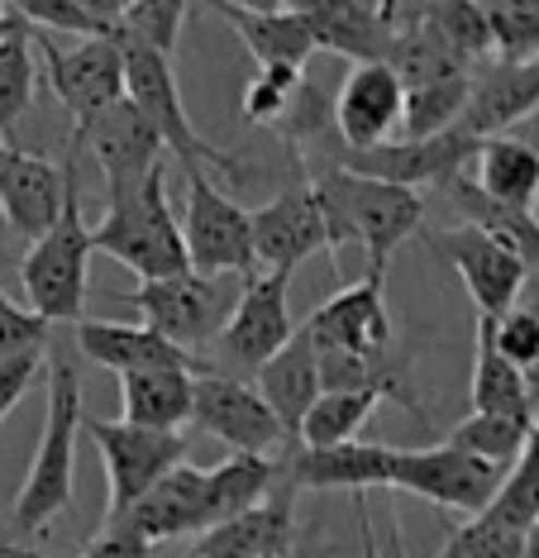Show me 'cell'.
<instances>
[{
  "label": "cell",
  "mask_w": 539,
  "mask_h": 558,
  "mask_svg": "<svg viewBox=\"0 0 539 558\" xmlns=\"http://www.w3.org/2000/svg\"><path fill=\"white\" fill-rule=\"evenodd\" d=\"M82 373L72 353L48 349V415L38 435L34 463L24 473L15 506H10V530L15 535H44L76 497V435H82Z\"/></svg>",
  "instance_id": "cell-1"
},
{
  "label": "cell",
  "mask_w": 539,
  "mask_h": 558,
  "mask_svg": "<svg viewBox=\"0 0 539 558\" xmlns=\"http://www.w3.org/2000/svg\"><path fill=\"white\" fill-rule=\"evenodd\" d=\"M311 186L325 206V220H330V244H335V263H339V248L358 239L368 258V272H382L387 277V258L406 239L420 234L426 225V196L410 192V186H392V182H378V177H358V172H344L335 162L311 172Z\"/></svg>",
  "instance_id": "cell-2"
},
{
  "label": "cell",
  "mask_w": 539,
  "mask_h": 558,
  "mask_svg": "<svg viewBox=\"0 0 539 558\" xmlns=\"http://www.w3.org/2000/svg\"><path fill=\"white\" fill-rule=\"evenodd\" d=\"M92 248L130 268L139 282H163V277L191 272L182 220L168 201V172H153L144 186L124 196H106V215L92 230Z\"/></svg>",
  "instance_id": "cell-3"
},
{
  "label": "cell",
  "mask_w": 539,
  "mask_h": 558,
  "mask_svg": "<svg viewBox=\"0 0 539 558\" xmlns=\"http://www.w3.org/2000/svg\"><path fill=\"white\" fill-rule=\"evenodd\" d=\"M92 253H96L92 230L82 225V177L72 168L58 220L20 253V287H24V301H29V311L38 320H48L53 329L82 320Z\"/></svg>",
  "instance_id": "cell-4"
},
{
  "label": "cell",
  "mask_w": 539,
  "mask_h": 558,
  "mask_svg": "<svg viewBox=\"0 0 539 558\" xmlns=\"http://www.w3.org/2000/svg\"><path fill=\"white\" fill-rule=\"evenodd\" d=\"M120 34V29H115ZM124 44V100L144 116V124L158 134V144L187 168H220L229 177H243L253 182V162L239 158V154H220L215 144H205L196 134V124L187 116V100H182V86H177V72H172V58L158 53V48H144L134 39H120Z\"/></svg>",
  "instance_id": "cell-5"
},
{
  "label": "cell",
  "mask_w": 539,
  "mask_h": 558,
  "mask_svg": "<svg viewBox=\"0 0 539 558\" xmlns=\"http://www.w3.org/2000/svg\"><path fill=\"white\" fill-rule=\"evenodd\" d=\"M239 291H243V277L182 272V277H163V282H139V291H124V301L144 315L148 329H158L177 349L201 353V349H211L215 335L225 329Z\"/></svg>",
  "instance_id": "cell-6"
},
{
  "label": "cell",
  "mask_w": 539,
  "mask_h": 558,
  "mask_svg": "<svg viewBox=\"0 0 539 558\" xmlns=\"http://www.w3.org/2000/svg\"><path fill=\"white\" fill-rule=\"evenodd\" d=\"M291 277L287 272H253L243 277V291L229 311L225 329L215 335L211 353V373L225 377H243L249 383L259 367L273 359V353L287 349V339L297 335V320H291V301H287Z\"/></svg>",
  "instance_id": "cell-7"
},
{
  "label": "cell",
  "mask_w": 539,
  "mask_h": 558,
  "mask_svg": "<svg viewBox=\"0 0 539 558\" xmlns=\"http://www.w3.org/2000/svg\"><path fill=\"white\" fill-rule=\"evenodd\" d=\"M187 206H182V244L191 258V272L201 277H253L259 258H253V230L249 210L235 196H225L211 182L205 168H187Z\"/></svg>",
  "instance_id": "cell-8"
},
{
  "label": "cell",
  "mask_w": 539,
  "mask_h": 558,
  "mask_svg": "<svg viewBox=\"0 0 539 558\" xmlns=\"http://www.w3.org/2000/svg\"><path fill=\"white\" fill-rule=\"evenodd\" d=\"M82 429L92 435L100 463H106V520L130 511L153 482H163L172 468L187 463L191 449L182 429H139L124 421H100V415H82Z\"/></svg>",
  "instance_id": "cell-9"
},
{
  "label": "cell",
  "mask_w": 539,
  "mask_h": 558,
  "mask_svg": "<svg viewBox=\"0 0 539 558\" xmlns=\"http://www.w3.org/2000/svg\"><path fill=\"white\" fill-rule=\"evenodd\" d=\"M29 44L44 53V77L58 106L76 120L72 130L86 134L106 116L110 106L124 100V44L120 34H100V39H82L76 48H58L44 34H29Z\"/></svg>",
  "instance_id": "cell-10"
},
{
  "label": "cell",
  "mask_w": 539,
  "mask_h": 558,
  "mask_svg": "<svg viewBox=\"0 0 539 558\" xmlns=\"http://www.w3.org/2000/svg\"><path fill=\"white\" fill-rule=\"evenodd\" d=\"M502 477H506V468L472 459V453L454 449V444L396 449V463H392V492H410V497L440 506V511H454L464 520L482 515L492 506Z\"/></svg>",
  "instance_id": "cell-11"
},
{
  "label": "cell",
  "mask_w": 539,
  "mask_h": 558,
  "mask_svg": "<svg viewBox=\"0 0 539 558\" xmlns=\"http://www.w3.org/2000/svg\"><path fill=\"white\" fill-rule=\"evenodd\" d=\"M191 425L205 429L211 439L229 444V453H267V459H282L291 449L277 415L259 397V387L243 383V377L201 373L196 387H191Z\"/></svg>",
  "instance_id": "cell-12"
},
{
  "label": "cell",
  "mask_w": 539,
  "mask_h": 558,
  "mask_svg": "<svg viewBox=\"0 0 539 558\" xmlns=\"http://www.w3.org/2000/svg\"><path fill=\"white\" fill-rule=\"evenodd\" d=\"M82 138L86 134L72 130L62 162L29 154V148L15 144V138H0V210H5V225L15 230V239H24V244H34V239L58 220Z\"/></svg>",
  "instance_id": "cell-13"
},
{
  "label": "cell",
  "mask_w": 539,
  "mask_h": 558,
  "mask_svg": "<svg viewBox=\"0 0 539 558\" xmlns=\"http://www.w3.org/2000/svg\"><path fill=\"white\" fill-rule=\"evenodd\" d=\"M482 138H472L468 130H444L434 138H387L378 148H363V154H339L330 158L335 168L344 172H358V177H378V182H392V186H448L454 177H464V168L472 162Z\"/></svg>",
  "instance_id": "cell-14"
},
{
  "label": "cell",
  "mask_w": 539,
  "mask_h": 558,
  "mask_svg": "<svg viewBox=\"0 0 539 558\" xmlns=\"http://www.w3.org/2000/svg\"><path fill=\"white\" fill-rule=\"evenodd\" d=\"M426 244L434 258L448 263V268L464 277L472 306H478V315H487V320H502L520 301V287H525V277H530V268H525L502 239H492L487 230H478V225H454V230L430 234Z\"/></svg>",
  "instance_id": "cell-15"
},
{
  "label": "cell",
  "mask_w": 539,
  "mask_h": 558,
  "mask_svg": "<svg viewBox=\"0 0 539 558\" xmlns=\"http://www.w3.org/2000/svg\"><path fill=\"white\" fill-rule=\"evenodd\" d=\"M249 230H253V258H259L263 272L291 277L311 253H330L335 258L325 206H320L311 182L287 186L273 201H263L259 210H249Z\"/></svg>",
  "instance_id": "cell-16"
},
{
  "label": "cell",
  "mask_w": 539,
  "mask_h": 558,
  "mask_svg": "<svg viewBox=\"0 0 539 558\" xmlns=\"http://www.w3.org/2000/svg\"><path fill=\"white\" fill-rule=\"evenodd\" d=\"M315 349H339L358 353V359H392L396 329L387 311V291H382V272H363L358 282H344L330 301H320L306 320Z\"/></svg>",
  "instance_id": "cell-17"
},
{
  "label": "cell",
  "mask_w": 539,
  "mask_h": 558,
  "mask_svg": "<svg viewBox=\"0 0 539 558\" xmlns=\"http://www.w3.org/2000/svg\"><path fill=\"white\" fill-rule=\"evenodd\" d=\"M402 100L406 92L392 62H354L339 96L330 100L344 154H363V148L387 144L402 130Z\"/></svg>",
  "instance_id": "cell-18"
},
{
  "label": "cell",
  "mask_w": 539,
  "mask_h": 558,
  "mask_svg": "<svg viewBox=\"0 0 539 558\" xmlns=\"http://www.w3.org/2000/svg\"><path fill=\"white\" fill-rule=\"evenodd\" d=\"M392 463H396L392 444L349 439V444H330V449L291 444L282 453V477L297 492H354L363 501L372 487H392Z\"/></svg>",
  "instance_id": "cell-19"
},
{
  "label": "cell",
  "mask_w": 539,
  "mask_h": 558,
  "mask_svg": "<svg viewBox=\"0 0 539 558\" xmlns=\"http://www.w3.org/2000/svg\"><path fill=\"white\" fill-rule=\"evenodd\" d=\"M76 349L82 359H92L96 367H110L115 377L124 373H158V367H182V373H211V363L201 353L177 349L172 339H163L148 325H120V320H76L72 325Z\"/></svg>",
  "instance_id": "cell-20"
},
{
  "label": "cell",
  "mask_w": 539,
  "mask_h": 558,
  "mask_svg": "<svg viewBox=\"0 0 539 558\" xmlns=\"http://www.w3.org/2000/svg\"><path fill=\"white\" fill-rule=\"evenodd\" d=\"M291 497H297V487L282 477L263 506L196 535L191 558H287L297 549V506H291Z\"/></svg>",
  "instance_id": "cell-21"
},
{
  "label": "cell",
  "mask_w": 539,
  "mask_h": 558,
  "mask_svg": "<svg viewBox=\"0 0 539 558\" xmlns=\"http://www.w3.org/2000/svg\"><path fill=\"white\" fill-rule=\"evenodd\" d=\"M539 106V62H482L468 77V106L458 116V130L472 138L511 134Z\"/></svg>",
  "instance_id": "cell-22"
},
{
  "label": "cell",
  "mask_w": 539,
  "mask_h": 558,
  "mask_svg": "<svg viewBox=\"0 0 539 558\" xmlns=\"http://www.w3.org/2000/svg\"><path fill=\"white\" fill-rule=\"evenodd\" d=\"M106 525H124L134 530L144 544H168V539H187V535H205V468H172L163 482L139 497L124 515L106 520Z\"/></svg>",
  "instance_id": "cell-23"
},
{
  "label": "cell",
  "mask_w": 539,
  "mask_h": 558,
  "mask_svg": "<svg viewBox=\"0 0 539 558\" xmlns=\"http://www.w3.org/2000/svg\"><path fill=\"white\" fill-rule=\"evenodd\" d=\"M96 148V162H100V177H106V196H124L134 186H144L153 172H163V154L168 148L158 144V134L144 124V116L120 100L100 116L92 130H86Z\"/></svg>",
  "instance_id": "cell-24"
},
{
  "label": "cell",
  "mask_w": 539,
  "mask_h": 558,
  "mask_svg": "<svg viewBox=\"0 0 539 558\" xmlns=\"http://www.w3.org/2000/svg\"><path fill=\"white\" fill-rule=\"evenodd\" d=\"M282 10L301 15V24L311 29V44L335 58L387 62V53H392L396 29L378 10L358 5V0H282Z\"/></svg>",
  "instance_id": "cell-25"
},
{
  "label": "cell",
  "mask_w": 539,
  "mask_h": 558,
  "mask_svg": "<svg viewBox=\"0 0 539 558\" xmlns=\"http://www.w3.org/2000/svg\"><path fill=\"white\" fill-rule=\"evenodd\" d=\"M253 387L259 397L267 401V411L277 415L282 435L297 444V429L306 421V411L320 401V359H315V344L306 335V325H297V335L287 339V349L273 353L259 373H253Z\"/></svg>",
  "instance_id": "cell-26"
},
{
  "label": "cell",
  "mask_w": 539,
  "mask_h": 558,
  "mask_svg": "<svg viewBox=\"0 0 539 558\" xmlns=\"http://www.w3.org/2000/svg\"><path fill=\"white\" fill-rule=\"evenodd\" d=\"M211 10L239 34L259 68L306 72L315 44H311V29L301 24V15H291V10H239V5H229V0H211Z\"/></svg>",
  "instance_id": "cell-27"
},
{
  "label": "cell",
  "mask_w": 539,
  "mask_h": 558,
  "mask_svg": "<svg viewBox=\"0 0 539 558\" xmlns=\"http://www.w3.org/2000/svg\"><path fill=\"white\" fill-rule=\"evenodd\" d=\"M468 401L478 415H511V421H539V391L535 383L511 367L492 349V320L478 315V353H472V387Z\"/></svg>",
  "instance_id": "cell-28"
},
{
  "label": "cell",
  "mask_w": 539,
  "mask_h": 558,
  "mask_svg": "<svg viewBox=\"0 0 539 558\" xmlns=\"http://www.w3.org/2000/svg\"><path fill=\"white\" fill-rule=\"evenodd\" d=\"M468 182L478 186L487 201L511 210H535L539 206V158L520 144L516 134H496L482 138L478 154H472Z\"/></svg>",
  "instance_id": "cell-29"
},
{
  "label": "cell",
  "mask_w": 539,
  "mask_h": 558,
  "mask_svg": "<svg viewBox=\"0 0 539 558\" xmlns=\"http://www.w3.org/2000/svg\"><path fill=\"white\" fill-rule=\"evenodd\" d=\"M282 482V459L267 453H229L225 463L205 468V530L263 506Z\"/></svg>",
  "instance_id": "cell-30"
},
{
  "label": "cell",
  "mask_w": 539,
  "mask_h": 558,
  "mask_svg": "<svg viewBox=\"0 0 539 558\" xmlns=\"http://www.w3.org/2000/svg\"><path fill=\"white\" fill-rule=\"evenodd\" d=\"M191 387L196 373L158 367V373H124L120 377V421L139 429H182L191 425Z\"/></svg>",
  "instance_id": "cell-31"
},
{
  "label": "cell",
  "mask_w": 539,
  "mask_h": 558,
  "mask_svg": "<svg viewBox=\"0 0 539 558\" xmlns=\"http://www.w3.org/2000/svg\"><path fill=\"white\" fill-rule=\"evenodd\" d=\"M444 196L458 206L464 225H478V230H487L492 239H502V244L516 253L525 268L539 272V215L535 210H511V206H496V201H487L478 186L468 182V172L454 177V182L444 186Z\"/></svg>",
  "instance_id": "cell-32"
},
{
  "label": "cell",
  "mask_w": 539,
  "mask_h": 558,
  "mask_svg": "<svg viewBox=\"0 0 539 558\" xmlns=\"http://www.w3.org/2000/svg\"><path fill=\"white\" fill-rule=\"evenodd\" d=\"M416 24H426V29H430L434 39H440L458 62H464L468 72L496 58L492 29H487L478 0H430V5L420 10V20H416Z\"/></svg>",
  "instance_id": "cell-33"
},
{
  "label": "cell",
  "mask_w": 539,
  "mask_h": 558,
  "mask_svg": "<svg viewBox=\"0 0 539 558\" xmlns=\"http://www.w3.org/2000/svg\"><path fill=\"white\" fill-rule=\"evenodd\" d=\"M382 405L378 391H320V401L306 411L297 429L301 449H330V444L358 439V429L372 421V411Z\"/></svg>",
  "instance_id": "cell-34"
},
{
  "label": "cell",
  "mask_w": 539,
  "mask_h": 558,
  "mask_svg": "<svg viewBox=\"0 0 539 558\" xmlns=\"http://www.w3.org/2000/svg\"><path fill=\"white\" fill-rule=\"evenodd\" d=\"M34 92H38L34 44H29V29L15 24V29L0 39V138L15 134L24 110L34 106Z\"/></svg>",
  "instance_id": "cell-35"
},
{
  "label": "cell",
  "mask_w": 539,
  "mask_h": 558,
  "mask_svg": "<svg viewBox=\"0 0 539 558\" xmlns=\"http://www.w3.org/2000/svg\"><path fill=\"white\" fill-rule=\"evenodd\" d=\"M535 421H511V415H464L454 429H448L444 444H454V449L472 453V459L482 463H496V468H511L520 459L525 439H530Z\"/></svg>",
  "instance_id": "cell-36"
},
{
  "label": "cell",
  "mask_w": 539,
  "mask_h": 558,
  "mask_svg": "<svg viewBox=\"0 0 539 558\" xmlns=\"http://www.w3.org/2000/svg\"><path fill=\"white\" fill-rule=\"evenodd\" d=\"M492 29L496 62H535L539 58V0H478Z\"/></svg>",
  "instance_id": "cell-37"
},
{
  "label": "cell",
  "mask_w": 539,
  "mask_h": 558,
  "mask_svg": "<svg viewBox=\"0 0 539 558\" xmlns=\"http://www.w3.org/2000/svg\"><path fill=\"white\" fill-rule=\"evenodd\" d=\"M187 15H191V0H134L130 15L120 20V39H134V44L158 48V53L172 58Z\"/></svg>",
  "instance_id": "cell-38"
},
{
  "label": "cell",
  "mask_w": 539,
  "mask_h": 558,
  "mask_svg": "<svg viewBox=\"0 0 539 558\" xmlns=\"http://www.w3.org/2000/svg\"><path fill=\"white\" fill-rule=\"evenodd\" d=\"M440 558H525V535L482 511L458 530H448Z\"/></svg>",
  "instance_id": "cell-39"
},
{
  "label": "cell",
  "mask_w": 539,
  "mask_h": 558,
  "mask_svg": "<svg viewBox=\"0 0 539 558\" xmlns=\"http://www.w3.org/2000/svg\"><path fill=\"white\" fill-rule=\"evenodd\" d=\"M5 10H10V20H20L24 29H34V34L53 29V34H76V39H100V34H115L100 20L86 15L76 0H5Z\"/></svg>",
  "instance_id": "cell-40"
},
{
  "label": "cell",
  "mask_w": 539,
  "mask_h": 558,
  "mask_svg": "<svg viewBox=\"0 0 539 558\" xmlns=\"http://www.w3.org/2000/svg\"><path fill=\"white\" fill-rule=\"evenodd\" d=\"M492 349L502 353L511 367H520L539 391V311L511 306L502 320H492Z\"/></svg>",
  "instance_id": "cell-41"
},
{
  "label": "cell",
  "mask_w": 539,
  "mask_h": 558,
  "mask_svg": "<svg viewBox=\"0 0 539 558\" xmlns=\"http://www.w3.org/2000/svg\"><path fill=\"white\" fill-rule=\"evenodd\" d=\"M306 72H291V68H259L243 86V120L249 124H277L287 116L291 96H297Z\"/></svg>",
  "instance_id": "cell-42"
},
{
  "label": "cell",
  "mask_w": 539,
  "mask_h": 558,
  "mask_svg": "<svg viewBox=\"0 0 539 558\" xmlns=\"http://www.w3.org/2000/svg\"><path fill=\"white\" fill-rule=\"evenodd\" d=\"M48 339H53V325L38 320L29 306H20V301H10L5 291H0V363L20 359V353L48 349Z\"/></svg>",
  "instance_id": "cell-43"
},
{
  "label": "cell",
  "mask_w": 539,
  "mask_h": 558,
  "mask_svg": "<svg viewBox=\"0 0 539 558\" xmlns=\"http://www.w3.org/2000/svg\"><path fill=\"white\" fill-rule=\"evenodd\" d=\"M0 558H48V554L29 549V544L0 539ZM72 558H153V544H144L134 530H124V525H100V535Z\"/></svg>",
  "instance_id": "cell-44"
},
{
  "label": "cell",
  "mask_w": 539,
  "mask_h": 558,
  "mask_svg": "<svg viewBox=\"0 0 539 558\" xmlns=\"http://www.w3.org/2000/svg\"><path fill=\"white\" fill-rule=\"evenodd\" d=\"M44 373H48V349L20 353V359H5V363H0V425L15 415V405L29 397V387H34Z\"/></svg>",
  "instance_id": "cell-45"
},
{
  "label": "cell",
  "mask_w": 539,
  "mask_h": 558,
  "mask_svg": "<svg viewBox=\"0 0 539 558\" xmlns=\"http://www.w3.org/2000/svg\"><path fill=\"white\" fill-rule=\"evenodd\" d=\"M76 5H82L92 20L106 24V29H120V20L130 15V5H134V0H76Z\"/></svg>",
  "instance_id": "cell-46"
},
{
  "label": "cell",
  "mask_w": 539,
  "mask_h": 558,
  "mask_svg": "<svg viewBox=\"0 0 539 558\" xmlns=\"http://www.w3.org/2000/svg\"><path fill=\"white\" fill-rule=\"evenodd\" d=\"M511 134H516L520 144H525V148H530V154L539 158V106H535L530 116H525V120H520V124H516V130H511Z\"/></svg>",
  "instance_id": "cell-47"
},
{
  "label": "cell",
  "mask_w": 539,
  "mask_h": 558,
  "mask_svg": "<svg viewBox=\"0 0 539 558\" xmlns=\"http://www.w3.org/2000/svg\"><path fill=\"white\" fill-rule=\"evenodd\" d=\"M239 10H282V0H229Z\"/></svg>",
  "instance_id": "cell-48"
},
{
  "label": "cell",
  "mask_w": 539,
  "mask_h": 558,
  "mask_svg": "<svg viewBox=\"0 0 539 558\" xmlns=\"http://www.w3.org/2000/svg\"><path fill=\"white\" fill-rule=\"evenodd\" d=\"M525 558H539V520L525 530Z\"/></svg>",
  "instance_id": "cell-49"
},
{
  "label": "cell",
  "mask_w": 539,
  "mask_h": 558,
  "mask_svg": "<svg viewBox=\"0 0 539 558\" xmlns=\"http://www.w3.org/2000/svg\"><path fill=\"white\" fill-rule=\"evenodd\" d=\"M10 244H15V230L5 225V210H0V258H5V248H10Z\"/></svg>",
  "instance_id": "cell-50"
},
{
  "label": "cell",
  "mask_w": 539,
  "mask_h": 558,
  "mask_svg": "<svg viewBox=\"0 0 539 558\" xmlns=\"http://www.w3.org/2000/svg\"><path fill=\"white\" fill-rule=\"evenodd\" d=\"M0 15H5V0H0Z\"/></svg>",
  "instance_id": "cell-51"
}]
</instances>
